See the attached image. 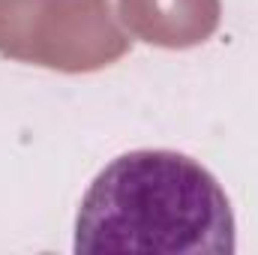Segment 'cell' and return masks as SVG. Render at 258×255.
<instances>
[{
    "instance_id": "obj_2",
    "label": "cell",
    "mask_w": 258,
    "mask_h": 255,
    "mask_svg": "<svg viewBox=\"0 0 258 255\" xmlns=\"http://www.w3.org/2000/svg\"><path fill=\"white\" fill-rule=\"evenodd\" d=\"M129 51L108 0H0V54L57 72H93Z\"/></svg>"
},
{
    "instance_id": "obj_3",
    "label": "cell",
    "mask_w": 258,
    "mask_h": 255,
    "mask_svg": "<svg viewBox=\"0 0 258 255\" xmlns=\"http://www.w3.org/2000/svg\"><path fill=\"white\" fill-rule=\"evenodd\" d=\"M126 30L159 48H192L219 27V0H117Z\"/></svg>"
},
{
    "instance_id": "obj_1",
    "label": "cell",
    "mask_w": 258,
    "mask_h": 255,
    "mask_svg": "<svg viewBox=\"0 0 258 255\" xmlns=\"http://www.w3.org/2000/svg\"><path fill=\"white\" fill-rule=\"evenodd\" d=\"M234 213L219 180L177 150H132L81 201L75 252L231 255Z\"/></svg>"
}]
</instances>
